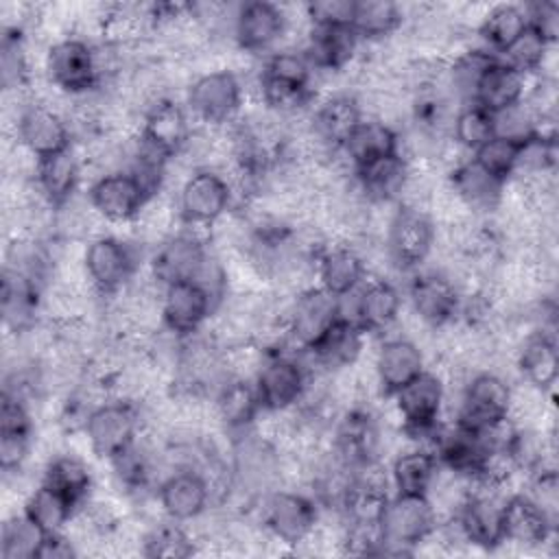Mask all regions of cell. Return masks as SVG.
<instances>
[{"label":"cell","mask_w":559,"mask_h":559,"mask_svg":"<svg viewBox=\"0 0 559 559\" xmlns=\"http://www.w3.org/2000/svg\"><path fill=\"white\" fill-rule=\"evenodd\" d=\"M369 277L365 253L349 242H325L314 258L317 286L334 297L354 293Z\"/></svg>","instance_id":"cell-26"},{"label":"cell","mask_w":559,"mask_h":559,"mask_svg":"<svg viewBox=\"0 0 559 559\" xmlns=\"http://www.w3.org/2000/svg\"><path fill=\"white\" fill-rule=\"evenodd\" d=\"M555 524L546 509L526 491H515L502 504V542L520 548H542L555 537Z\"/></svg>","instance_id":"cell-24"},{"label":"cell","mask_w":559,"mask_h":559,"mask_svg":"<svg viewBox=\"0 0 559 559\" xmlns=\"http://www.w3.org/2000/svg\"><path fill=\"white\" fill-rule=\"evenodd\" d=\"M15 140L37 162L74 146L68 116L44 100H24L17 107Z\"/></svg>","instance_id":"cell-14"},{"label":"cell","mask_w":559,"mask_h":559,"mask_svg":"<svg viewBox=\"0 0 559 559\" xmlns=\"http://www.w3.org/2000/svg\"><path fill=\"white\" fill-rule=\"evenodd\" d=\"M389 400L393 402V411L400 419L402 435L408 437L413 445L428 448L445 415V380L439 373L426 369L421 376L411 380Z\"/></svg>","instance_id":"cell-1"},{"label":"cell","mask_w":559,"mask_h":559,"mask_svg":"<svg viewBox=\"0 0 559 559\" xmlns=\"http://www.w3.org/2000/svg\"><path fill=\"white\" fill-rule=\"evenodd\" d=\"M515 365L522 380L528 386L542 393H552L559 376V356H557L555 334L531 330L520 343V349L515 354Z\"/></svg>","instance_id":"cell-35"},{"label":"cell","mask_w":559,"mask_h":559,"mask_svg":"<svg viewBox=\"0 0 559 559\" xmlns=\"http://www.w3.org/2000/svg\"><path fill=\"white\" fill-rule=\"evenodd\" d=\"M85 197L107 225H133L151 201L140 181L122 168L96 175L90 181Z\"/></svg>","instance_id":"cell-19"},{"label":"cell","mask_w":559,"mask_h":559,"mask_svg":"<svg viewBox=\"0 0 559 559\" xmlns=\"http://www.w3.org/2000/svg\"><path fill=\"white\" fill-rule=\"evenodd\" d=\"M437 249V221L430 212L395 205L384 234L386 260L402 273L424 269Z\"/></svg>","instance_id":"cell-6"},{"label":"cell","mask_w":559,"mask_h":559,"mask_svg":"<svg viewBox=\"0 0 559 559\" xmlns=\"http://www.w3.org/2000/svg\"><path fill=\"white\" fill-rule=\"evenodd\" d=\"M46 533H57V531H66L79 507L68 500L63 493H59L57 489H52L46 483H37L35 489L28 491L24 507H22Z\"/></svg>","instance_id":"cell-40"},{"label":"cell","mask_w":559,"mask_h":559,"mask_svg":"<svg viewBox=\"0 0 559 559\" xmlns=\"http://www.w3.org/2000/svg\"><path fill=\"white\" fill-rule=\"evenodd\" d=\"M341 317L356 323L367 336L391 330L404 308V297L395 282L384 275L367 277L354 293L338 297Z\"/></svg>","instance_id":"cell-13"},{"label":"cell","mask_w":559,"mask_h":559,"mask_svg":"<svg viewBox=\"0 0 559 559\" xmlns=\"http://www.w3.org/2000/svg\"><path fill=\"white\" fill-rule=\"evenodd\" d=\"M140 245L138 240H124L116 234H100L83 247V273L87 286L98 297H114L122 293L140 271Z\"/></svg>","instance_id":"cell-3"},{"label":"cell","mask_w":559,"mask_h":559,"mask_svg":"<svg viewBox=\"0 0 559 559\" xmlns=\"http://www.w3.org/2000/svg\"><path fill=\"white\" fill-rule=\"evenodd\" d=\"M555 46L557 44L548 41L539 31L526 26L522 35L500 55V59L526 76H544L548 61L555 55Z\"/></svg>","instance_id":"cell-43"},{"label":"cell","mask_w":559,"mask_h":559,"mask_svg":"<svg viewBox=\"0 0 559 559\" xmlns=\"http://www.w3.org/2000/svg\"><path fill=\"white\" fill-rule=\"evenodd\" d=\"M46 531L22 509L4 520L0 531L2 559H39Z\"/></svg>","instance_id":"cell-41"},{"label":"cell","mask_w":559,"mask_h":559,"mask_svg":"<svg viewBox=\"0 0 559 559\" xmlns=\"http://www.w3.org/2000/svg\"><path fill=\"white\" fill-rule=\"evenodd\" d=\"M411 175V162L404 153H393L376 159L352 173V186L365 203L397 205Z\"/></svg>","instance_id":"cell-30"},{"label":"cell","mask_w":559,"mask_h":559,"mask_svg":"<svg viewBox=\"0 0 559 559\" xmlns=\"http://www.w3.org/2000/svg\"><path fill=\"white\" fill-rule=\"evenodd\" d=\"M384 555H413L439 526V513L428 496L391 493L382 518Z\"/></svg>","instance_id":"cell-7"},{"label":"cell","mask_w":559,"mask_h":559,"mask_svg":"<svg viewBox=\"0 0 559 559\" xmlns=\"http://www.w3.org/2000/svg\"><path fill=\"white\" fill-rule=\"evenodd\" d=\"M183 105L197 124L221 129L240 118L245 85L229 68L207 70L190 81Z\"/></svg>","instance_id":"cell-5"},{"label":"cell","mask_w":559,"mask_h":559,"mask_svg":"<svg viewBox=\"0 0 559 559\" xmlns=\"http://www.w3.org/2000/svg\"><path fill=\"white\" fill-rule=\"evenodd\" d=\"M448 190L456 197L469 216H489L502 205L507 183L487 175L472 157L454 162L445 181Z\"/></svg>","instance_id":"cell-27"},{"label":"cell","mask_w":559,"mask_h":559,"mask_svg":"<svg viewBox=\"0 0 559 559\" xmlns=\"http://www.w3.org/2000/svg\"><path fill=\"white\" fill-rule=\"evenodd\" d=\"M212 413L227 437H240L255 430L262 417V404L253 380L225 378L210 397Z\"/></svg>","instance_id":"cell-25"},{"label":"cell","mask_w":559,"mask_h":559,"mask_svg":"<svg viewBox=\"0 0 559 559\" xmlns=\"http://www.w3.org/2000/svg\"><path fill=\"white\" fill-rule=\"evenodd\" d=\"M330 450L352 469L380 461L382 428L376 413L360 402L341 411L332 424Z\"/></svg>","instance_id":"cell-15"},{"label":"cell","mask_w":559,"mask_h":559,"mask_svg":"<svg viewBox=\"0 0 559 559\" xmlns=\"http://www.w3.org/2000/svg\"><path fill=\"white\" fill-rule=\"evenodd\" d=\"M341 319V301L321 286L295 293L286 310V336L290 349L308 352Z\"/></svg>","instance_id":"cell-18"},{"label":"cell","mask_w":559,"mask_h":559,"mask_svg":"<svg viewBox=\"0 0 559 559\" xmlns=\"http://www.w3.org/2000/svg\"><path fill=\"white\" fill-rule=\"evenodd\" d=\"M507 493L487 485L472 483L469 493L459 504V509L448 515L454 520L465 544L496 550L504 546L502 542V504Z\"/></svg>","instance_id":"cell-16"},{"label":"cell","mask_w":559,"mask_h":559,"mask_svg":"<svg viewBox=\"0 0 559 559\" xmlns=\"http://www.w3.org/2000/svg\"><path fill=\"white\" fill-rule=\"evenodd\" d=\"M308 24L352 26L356 13V0H319L304 4Z\"/></svg>","instance_id":"cell-46"},{"label":"cell","mask_w":559,"mask_h":559,"mask_svg":"<svg viewBox=\"0 0 559 559\" xmlns=\"http://www.w3.org/2000/svg\"><path fill=\"white\" fill-rule=\"evenodd\" d=\"M513 386L491 369H480L465 378L459 391L454 419L467 428L485 430L504 419H511Z\"/></svg>","instance_id":"cell-11"},{"label":"cell","mask_w":559,"mask_h":559,"mask_svg":"<svg viewBox=\"0 0 559 559\" xmlns=\"http://www.w3.org/2000/svg\"><path fill=\"white\" fill-rule=\"evenodd\" d=\"M439 474L437 456L421 445H413L393 456L389 465V480L393 493L428 496Z\"/></svg>","instance_id":"cell-36"},{"label":"cell","mask_w":559,"mask_h":559,"mask_svg":"<svg viewBox=\"0 0 559 559\" xmlns=\"http://www.w3.org/2000/svg\"><path fill=\"white\" fill-rule=\"evenodd\" d=\"M192 129L194 120L186 105L175 100L173 96H164L142 111L138 133L142 135V140H146L151 146H155L159 153L175 162L186 148Z\"/></svg>","instance_id":"cell-22"},{"label":"cell","mask_w":559,"mask_h":559,"mask_svg":"<svg viewBox=\"0 0 559 559\" xmlns=\"http://www.w3.org/2000/svg\"><path fill=\"white\" fill-rule=\"evenodd\" d=\"M140 552L144 557H190L197 552V539L183 522L164 518L142 535Z\"/></svg>","instance_id":"cell-42"},{"label":"cell","mask_w":559,"mask_h":559,"mask_svg":"<svg viewBox=\"0 0 559 559\" xmlns=\"http://www.w3.org/2000/svg\"><path fill=\"white\" fill-rule=\"evenodd\" d=\"M155 500L164 518L175 522H197L212 507V487L199 467H173L159 478Z\"/></svg>","instance_id":"cell-20"},{"label":"cell","mask_w":559,"mask_h":559,"mask_svg":"<svg viewBox=\"0 0 559 559\" xmlns=\"http://www.w3.org/2000/svg\"><path fill=\"white\" fill-rule=\"evenodd\" d=\"M177 212L179 223L201 225V227H216L236 203L234 188L227 175L218 168H192L181 186L177 188Z\"/></svg>","instance_id":"cell-9"},{"label":"cell","mask_w":559,"mask_h":559,"mask_svg":"<svg viewBox=\"0 0 559 559\" xmlns=\"http://www.w3.org/2000/svg\"><path fill=\"white\" fill-rule=\"evenodd\" d=\"M367 334L352 321L338 319L308 352H304L308 365L323 373L349 371L360 360Z\"/></svg>","instance_id":"cell-31"},{"label":"cell","mask_w":559,"mask_h":559,"mask_svg":"<svg viewBox=\"0 0 559 559\" xmlns=\"http://www.w3.org/2000/svg\"><path fill=\"white\" fill-rule=\"evenodd\" d=\"M528 26L524 4H491L476 24L480 46L493 55H502Z\"/></svg>","instance_id":"cell-37"},{"label":"cell","mask_w":559,"mask_h":559,"mask_svg":"<svg viewBox=\"0 0 559 559\" xmlns=\"http://www.w3.org/2000/svg\"><path fill=\"white\" fill-rule=\"evenodd\" d=\"M522 142L502 135H491L483 146H478L469 157L493 179L509 183L518 170Z\"/></svg>","instance_id":"cell-45"},{"label":"cell","mask_w":559,"mask_h":559,"mask_svg":"<svg viewBox=\"0 0 559 559\" xmlns=\"http://www.w3.org/2000/svg\"><path fill=\"white\" fill-rule=\"evenodd\" d=\"M41 483L50 485L76 507L85 504L94 491V476L90 465L76 454H55L41 472Z\"/></svg>","instance_id":"cell-38"},{"label":"cell","mask_w":559,"mask_h":559,"mask_svg":"<svg viewBox=\"0 0 559 559\" xmlns=\"http://www.w3.org/2000/svg\"><path fill=\"white\" fill-rule=\"evenodd\" d=\"M531 79L533 76L522 74L520 70L504 63L500 57H496L483 70L480 79L476 81L469 103H474V105L483 107L485 111H489L491 116H496L526 98Z\"/></svg>","instance_id":"cell-32"},{"label":"cell","mask_w":559,"mask_h":559,"mask_svg":"<svg viewBox=\"0 0 559 559\" xmlns=\"http://www.w3.org/2000/svg\"><path fill=\"white\" fill-rule=\"evenodd\" d=\"M491 135H496V129H493V116L489 111H485L474 103L459 105L450 124V142L459 151H463L465 155H472Z\"/></svg>","instance_id":"cell-44"},{"label":"cell","mask_w":559,"mask_h":559,"mask_svg":"<svg viewBox=\"0 0 559 559\" xmlns=\"http://www.w3.org/2000/svg\"><path fill=\"white\" fill-rule=\"evenodd\" d=\"M404 7L391 0H360L356 2V13L352 28L360 41L376 44L395 35L404 24Z\"/></svg>","instance_id":"cell-39"},{"label":"cell","mask_w":559,"mask_h":559,"mask_svg":"<svg viewBox=\"0 0 559 559\" xmlns=\"http://www.w3.org/2000/svg\"><path fill=\"white\" fill-rule=\"evenodd\" d=\"M44 72L48 83L68 98H83L103 87L96 46L79 35L59 37L48 46Z\"/></svg>","instance_id":"cell-4"},{"label":"cell","mask_w":559,"mask_h":559,"mask_svg":"<svg viewBox=\"0 0 559 559\" xmlns=\"http://www.w3.org/2000/svg\"><path fill=\"white\" fill-rule=\"evenodd\" d=\"M426 369L424 349L408 336H386L373 354V382L386 400Z\"/></svg>","instance_id":"cell-23"},{"label":"cell","mask_w":559,"mask_h":559,"mask_svg":"<svg viewBox=\"0 0 559 559\" xmlns=\"http://www.w3.org/2000/svg\"><path fill=\"white\" fill-rule=\"evenodd\" d=\"M310 382V365L304 352L275 349L266 352L253 384L262 413H286L301 404Z\"/></svg>","instance_id":"cell-8"},{"label":"cell","mask_w":559,"mask_h":559,"mask_svg":"<svg viewBox=\"0 0 559 559\" xmlns=\"http://www.w3.org/2000/svg\"><path fill=\"white\" fill-rule=\"evenodd\" d=\"M362 118L360 98L349 92H336L317 103L308 116V129L323 146L341 151Z\"/></svg>","instance_id":"cell-29"},{"label":"cell","mask_w":559,"mask_h":559,"mask_svg":"<svg viewBox=\"0 0 559 559\" xmlns=\"http://www.w3.org/2000/svg\"><path fill=\"white\" fill-rule=\"evenodd\" d=\"M262 531L284 546H301L321 524V507L310 491L275 487L258 500Z\"/></svg>","instance_id":"cell-2"},{"label":"cell","mask_w":559,"mask_h":559,"mask_svg":"<svg viewBox=\"0 0 559 559\" xmlns=\"http://www.w3.org/2000/svg\"><path fill=\"white\" fill-rule=\"evenodd\" d=\"M83 181V159L76 155L74 146L57 155L37 162L33 183L50 207H61L79 194Z\"/></svg>","instance_id":"cell-33"},{"label":"cell","mask_w":559,"mask_h":559,"mask_svg":"<svg viewBox=\"0 0 559 559\" xmlns=\"http://www.w3.org/2000/svg\"><path fill=\"white\" fill-rule=\"evenodd\" d=\"M288 15L280 4L253 0L236 7L231 37L242 52L269 55L277 50V44L288 33Z\"/></svg>","instance_id":"cell-21"},{"label":"cell","mask_w":559,"mask_h":559,"mask_svg":"<svg viewBox=\"0 0 559 559\" xmlns=\"http://www.w3.org/2000/svg\"><path fill=\"white\" fill-rule=\"evenodd\" d=\"M216 312V299L199 282H177L162 288V330H166L175 338L183 341L201 334Z\"/></svg>","instance_id":"cell-17"},{"label":"cell","mask_w":559,"mask_h":559,"mask_svg":"<svg viewBox=\"0 0 559 559\" xmlns=\"http://www.w3.org/2000/svg\"><path fill=\"white\" fill-rule=\"evenodd\" d=\"M528 26L539 31L548 41L557 44L559 37V4L552 0H539L524 4Z\"/></svg>","instance_id":"cell-47"},{"label":"cell","mask_w":559,"mask_h":559,"mask_svg":"<svg viewBox=\"0 0 559 559\" xmlns=\"http://www.w3.org/2000/svg\"><path fill=\"white\" fill-rule=\"evenodd\" d=\"M402 135L400 129L382 122L378 118L365 116L347 142L341 146V157L354 173L376 159H382L393 153H402Z\"/></svg>","instance_id":"cell-34"},{"label":"cell","mask_w":559,"mask_h":559,"mask_svg":"<svg viewBox=\"0 0 559 559\" xmlns=\"http://www.w3.org/2000/svg\"><path fill=\"white\" fill-rule=\"evenodd\" d=\"M74 557H79V548H76V542L66 531L46 535L39 559H74Z\"/></svg>","instance_id":"cell-48"},{"label":"cell","mask_w":559,"mask_h":559,"mask_svg":"<svg viewBox=\"0 0 559 559\" xmlns=\"http://www.w3.org/2000/svg\"><path fill=\"white\" fill-rule=\"evenodd\" d=\"M81 432L85 435V441L96 456L111 461L140 437L142 408L133 400L107 397L92 408Z\"/></svg>","instance_id":"cell-10"},{"label":"cell","mask_w":559,"mask_h":559,"mask_svg":"<svg viewBox=\"0 0 559 559\" xmlns=\"http://www.w3.org/2000/svg\"><path fill=\"white\" fill-rule=\"evenodd\" d=\"M360 37L352 26H328V24H308L304 44L299 46L312 70L319 72H343L354 63Z\"/></svg>","instance_id":"cell-28"},{"label":"cell","mask_w":559,"mask_h":559,"mask_svg":"<svg viewBox=\"0 0 559 559\" xmlns=\"http://www.w3.org/2000/svg\"><path fill=\"white\" fill-rule=\"evenodd\" d=\"M406 295L413 314L430 330H445L459 323L463 293L454 275L443 269H419L411 273Z\"/></svg>","instance_id":"cell-12"}]
</instances>
